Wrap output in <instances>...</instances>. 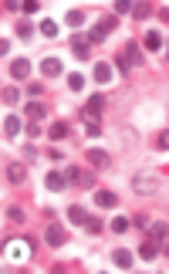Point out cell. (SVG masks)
<instances>
[{"mask_svg":"<svg viewBox=\"0 0 169 274\" xmlns=\"http://www.w3.org/2000/svg\"><path fill=\"white\" fill-rule=\"evenodd\" d=\"M44 186H48L51 193H61V190L68 186V176H64V173H57V169H51V173L44 176Z\"/></svg>","mask_w":169,"mask_h":274,"instance_id":"5","label":"cell"},{"mask_svg":"<svg viewBox=\"0 0 169 274\" xmlns=\"http://www.w3.org/2000/svg\"><path fill=\"white\" fill-rule=\"evenodd\" d=\"M95 203L109 210V207H115V193H112V190H98V193H95Z\"/></svg>","mask_w":169,"mask_h":274,"instance_id":"16","label":"cell"},{"mask_svg":"<svg viewBox=\"0 0 169 274\" xmlns=\"http://www.w3.org/2000/svg\"><path fill=\"white\" fill-rule=\"evenodd\" d=\"M88 48H92V41L85 38V34H75L71 38V51H75L78 61H88Z\"/></svg>","mask_w":169,"mask_h":274,"instance_id":"6","label":"cell"},{"mask_svg":"<svg viewBox=\"0 0 169 274\" xmlns=\"http://www.w3.org/2000/svg\"><path fill=\"white\" fill-rule=\"evenodd\" d=\"M41 34H44V38H55L57 24H55V20H41Z\"/></svg>","mask_w":169,"mask_h":274,"instance_id":"26","label":"cell"},{"mask_svg":"<svg viewBox=\"0 0 169 274\" xmlns=\"http://www.w3.org/2000/svg\"><path fill=\"white\" fill-rule=\"evenodd\" d=\"M3 7L7 10H17V7H24V0H3Z\"/></svg>","mask_w":169,"mask_h":274,"instance_id":"38","label":"cell"},{"mask_svg":"<svg viewBox=\"0 0 169 274\" xmlns=\"http://www.w3.org/2000/svg\"><path fill=\"white\" fill-rule=\"evenodd\" d=\"M85 132H88V136H102V125H98V118H85Z\"/></svg>","mask_w":169,"mask_h":274,"instance_id":"23","label":"cell"},{"mask_svg":"<svg viewBox=\"0 0 169 274\" xmlns=\"http://www.w3.org/2000/svg\"><path fill=\"white\" fill-rule=\"evenodd\" d=\"M95 81H102V85L112 81V64H109V61H98V64H95Z\"/></svg>","mask_w":169,"mask_h":274,"instance_id":"10","label":"cell"},{"mask_svg":"<svg viewBox=\"0 0 169 274\" xmlns=\"http://www.w3.org/2000/svg\"><path fill=\"white\" fill-rule=\"evenodd\" d=\"M146 230H149V237L156 240V237H163V234H166L169 227H166V223H152V220H149V227H146Z\"/></svg>","mask_w":169,"mask_h":274,"instance_id":"25","label":"cell"},{"mask_svg":"<svg viewBox=\"0 0 169 274\" xmlns=\"http://www.w3.org/2000/svg\"><path fill=\"white\" fill-rule=\"evenodd\" d=\"M68 220L85 227V220H88V210H85V207H78V203H71V207H68Z\"/></svg>","mask_w":169,"mask_h":274,"instance_id":"11","label":"cell"},{"mask_svg":"<svg viewBox=\"0 0 169 274\" xmlns=\"http://www.w3.org/2000/svg\"><path fill=\"white\" fill-rule=\"evenodd\" d=\"M10 75H14V78H27V75H31V61L17 58L14 64H10Z\"/></svg>","mask_w":169,"mask_h":274,"instance_id":"12","label":"cell"},{"mask_svg":"<svg viewBox=\"0 0 169 274\" xmlns=\"http://www.w3.org/2000/svg\"><path fill=\"white\" fill-rule=\"evenodd\" d=\"M115 68L118 71H129V58H115Z\"/></svg>","mask_w":169,"mask_h":274,"instance_id":"39","label":"cell"},{"mask_svg":"<svg viewBox=\"0 0 169 274\" xmlns=\"http://www.w3.org/2000/svg\"><path fill=\"white\" fill-rule=\"evenodd\" d=\"M3 105H14V102H17V88H3Z\"/></svg>","mask_w":169,"mask_h":274,"instance_id":"31","label":"cell"},{"mask_svg":"<svg viewBox=\"0 0 169 274\" xmlns=\"http://www.w3.org/2000/svg\"><path fill=\"white\" fill-rule=\"evenodd\" d=\"M132 227H139V230H146V227H149V217L135 214V217H132Z\"/></svg>","mask_w":169,"mask_h":274,"instance_id":"32","label":"cell"},{"mask_svg":"<svg viewBox=\"0 0 169 274\" xmlns=\"http://www.w3.org/2000/svg\"><path fill=\"white\" fill-rule=\"evenodd\" d=\"M68 88H71V92L85 88V78H81V75H68Z\"/></svg>","mask_w":169,"mask_h":274,"instance_id":"29","label":"cell"},{"mask_svg":"<svg viewBox=\"0 0 169 274\" xmlns=\"http://www.w3.org/2000/svg\"><path fill=\"white\" fill-rule=\"evenodd\" d=\"M64 240H68L64 227H61V223H51V227H48V244H51V247H61Z\"/></svg>","mask_w":169,"mask_h":274,"instance_id":"9","label":"cell"},{"mask_svg":"<svg viewBox=\"0 0 169 274\" xmlns=\"http://www.w3.org/2000/svg\"><path fill=\"white\" fill-rule=\"evenodd\" d=\"M132 190L142 193V196H152L156 190H159V179L149 176V173H135V176H132Z\"/></svg>","mask_w":169,"mask_h":274,"instance_id":"1","label":"cell"},{"mask_svg":"<svg viewBox=\"0 0 169 274\" xmlns=\"http://www.w3.org/2000/svg\"><path fill=\"white\" fill-rule=\"evenodd\" d=\"M146 48H149V51H159V48H163V34H156V31L146 34Z\"/></svg>","mask_w":169,"mask_h":274,"instance_id":"21","label":"cell"},{"mask_svg":"<svg viewBox=\"0 0 169 274\" xmlns=\"http://www.w3.org/2000/svg\"><path fill=\"white\" fill-rule=\"evenodd\" d=\"M163 20H169V7H163Z\"/></svg>","mask_w":169,"mask_h":274,"instance_id":"41","label":"cell"},{"mask_svg":"<svg viewBox=\"0 0 169 274\" xmlns=\"http://www.w3.org/2000/svg\"><path fill=\"white\" fill-rule=\"evenodd\" d=\"M24 112H27V115H31V122H41V118L48 115V109H44V105H41V102H31V105H27V109H24Z\"/></svg>","mask_w":169,"mask_h":274,"instance_id":"15","label":"cell"},{"mask_svg":"<svg viewBox=\"0 0 169 274\" xmlns=\"http://www.w3.org/2000/svg\"><path fill=\"white\" fill-rule=\"evenodd\" d=\"M88 163H92L95 169H109L112 166V156L105 149H88Z\"/></svg>","mask_w":169,"mask_h":274,"instance_id":"7","label":"cell"},{"mask_svg":"<svg viewBox=\"0 0 169 274\" xmlns=\"http://www.w3.org/2000/svg\"><path fill=\"white\" fill-rule=\"evenodd\" d=\"M41 71H44L48 78H55V75H61V61L57 58H44L41 61Z\"/></svg>","mask_w":169,"mask_h":274,"instance_id":"13","label":"cell"},{"mask_svg":"<svg viewBox=\"0 0 169 274\" xmlns=\"http://www.w3.org/2000/svg\"><path fill=\"white\" fill-rule=\"evenodd\" d=\"M68 27H81V24H85V14H81V10H68Z\"/></svg>","mask_w":169,"mask_h":274,"instance_id":"22","label":"cell"},{"mask_svg":"<svg viewBox=\"0 0 169 274\" xmlns=\"http://www.w3.org/2000/svg\"><path fill=\"white\" fill-rule=\"evenodd\" d=\"M163 251H166V254H169V230H166V234H163Z\"/></svg>","mask_w":169,"mask_h":274,"instance_id":"40","label":"cell"},{"mask_svg":"<svg viewBox=\"0 0 169 274\" xmlns=\"http://www.w3.org/2000/svg\"><path fill=\"white\" fill-rule=\"evenodd\" d=\"M24 10H27V14H38L41 3H38V0H24Z\"/></svg>","mask_w":169,"mask_h":274,"instance_id":"36","label":"cell"},{"mask_svg":"<svg viewBox=\"0 0 169 274\" xmlns=\"http://www.w3.org/2000/svg\"><path fill=\"white\" fill-rule=\"evenodd\" d=\"M156 146H159V149H169V129H163V132H159V139H156Z\"/></svg>","mask_w":169,"mask_h":274,"instance_id":"34","label":"cell"},{"mask_svg":"<svg viewBox=\"0 0 169 274\" xmlns=\"http://www.w3.org/2000/svg\"><path fill=\"white\" fill-rule=\"evenodd\" d=\"M129 223H132V217H115V220H112L115 234H122V230H129Z\"/></svg>","mask_w":169,"mask_h":274,"instance_id":"27","label":"cell"},{"mask_svg":"<svg viewBox=\"0 0 169 274\" xmlns=\"http://www.w3.org/2000/svg\"><path fill=\"white\" fill-rule=\"evenodd\" d=\"M64 176H68V183H75V186H95V173L92 169L85 173V169H78V166H68Z\"/></svg>","mask_w":169,"mask_h":274,"instance_id":"3","label":"cell"},{"mask_svg":"<svg viewBox=\"0 0 169 274\" xmlns=\"http://www.w3.org/2000/svg\"><path fill=\"white\" fill-rule=\"evenodd\" d=\"M68 136V125H64V122H55V125H51V139H64Z\"/></svg>","mask_w":169,"mask_h":274,"instance_id":"28","label":"cell"},{"mask_svg":"<svg viewBox=\"0 0 169 274\" xmlns=\"http://www.w3.org/2000/svg\"><path fill=\"white\" fill-rule=\"evenodd\" d=\"M149 14H152V7H149V3H132V17H135V20L149 17Z\"/></svg>","mask_w":169,"mask_h":274,"instance_id":"19","label":"cell"},{"mask_svg":"<svg viewBox=\"0 0 169 274\" xmlns=\"http://www.w3.org/2000/svg\"><path fill=\"white\" fill-rule=\"evenodd\" d=\"M102 109H105V95H92L85 102V109H81V118H98Z\"/></svg>","mask_w":169,"mask_h":274,"instance_id":"4","label":"cell"},{"mask_svg":"<svg viewBox=\"0 0 169 274\" xmlns=\"http://www.w3.org/2000/svg\"><path fill=\"white\" fill-rule=\"evenodd\" d=\"M115 24H118V17H115V14L102 17V20H98V24L92 27V31H88V41H105V38H109V31H112Z\"/></svg>","mask_w":169,"mask_h":274,"instance_id":"2","label":"cell"},{"mask_svg":"<svg viewBox=\"0 0 169 274\" xmlns=\"http://www.w3.org/2000/svg\"><path fill=\"white\" fill-rule=\"evenodd\" d=\"M27 136H31V139H38V136H41V129H38V122H27Z\"/></svg>","mask_w":169,"mask_h":274,"instance_id":"37","label":"cell"},{"mask_svg":"<svg viewBox=\"0 0 169 274\" xmlns=\"http://www.w3.org/2000/svg\"><path fill=\"white\" fill-rule=\"evenodd\" d=\"M20 132V118L17 115H7L3 118V136H17Z\"/></svg>","mask_w":169,"mask_h":274,"instance_id":"18","label":"cell"},{"mask_svg":"<svg viewBox=\"0 0 169 274\" xmlns=\"http://www.w3.org/2000/svg\"><path fill=\"white\" fill-rule=\"evenodd\" d=\"M139 254H142V261H152V257L159 254V244H156V240H142V247H139Z\"/></svg>","mask_w":169,"mask_h":274,"instance_id":"14","label":"cell"},{"mask_svg":"<svg viewBox=\"0 0 169 274\" xmlns=\"http://www.w3.org/2000/svg\"><path fill=\"white\" fill-rule=\"evenodd\" d=\"M7 217H10L14 223H24V210H20V207H10V210H7Z\"/></svg>","mask_w":169,"mask_h":274,"instance_id":"33","label":"cell"},{"mask_svg":"<svg viewBox=\"0 0 169 274\" xmlns=\"http://www.w3.org/2000/svg\"><path fill=\"white\" fill-rule=\"evenodd\" d=\"M17 34H20V38H31V34H34V27L24 20V24H17Z\"/></svg>","mask_w":169,"mask_h":274,"instance_id":"35","label":"cell"},{"mask_svg":"<svg viewBox=\"0 0 169 274\" xmlns=\"http://www.w3.org/2000/svg\"><path fill=\"white\" fill-rule=\"evenodd\" d=\"M132 261H135V257H132V251H122V247L115 251V264H118L122 271H129V268H132Z\"/></svg>","mask_w":169,"mask_h":274,"instance_id":"17","label":"cell"},{"mask_svg":"<svg viewBox=\"0 0 169 274\" xmlns=\"http://www.w3.org/2000/svg\"><path fill=\"white\" fill-rule=\"evenodd\" d=\"M7 179L10 183H24L27 179V166L24 163H7Z\"/></svg>","mask_w":169,"mask_h":274,"instance_id":"8","label":"cell"},{"mask_svg":"<svg viewBox=\"0 0 169 274\" xmlns=\"http://www.w3.org/2000/svg\"><path fill=\"white\" fill-rule=\"evenodd\" d=\"M125 58H129V64H139V61H142V58H139V44H135V41L125 48Z\"/></svg>","mask_w":169,"mask_h":274,"instance_id":"24","label":"cell"},{"mask_svg":"<svg viewBox=\"0 0 169 274\" xmlns=\"http://www.w3.org/2000/svg\"><path fill=\"white\" fill-rule=\"evenodd\" d=\"M115 14H132V0H115Z\"/></svg>","mask_w":169,"mask_h":274,"instance_id":"30","label":"cell"},{"mask_svg":"<svg viewBox=\"0 0 169 274\" xmlns=\"http://www.w3.org/2000/svg\"><path fill=\"white\" fill-rule=\"evenodd\" d=\"M85 227H88L92 234H102V230H105V223H102V217H92V214H88V220H85Z\"/></svg>","mask_w":169,"mask_h":274,"instance_id":"20","label":"cell"}]
</instances>
